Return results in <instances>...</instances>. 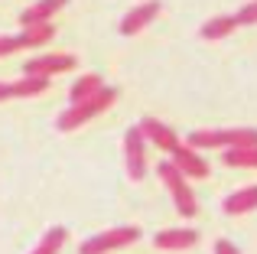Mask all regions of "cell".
Here are the masks:
<instances>
[{
	"label": "cell",
	"instance_id": "obj_1",
	"mask_svg": "<svg viewBox=\"0 0 257 254\" xmlns=\"http://www.w3.org/2000/svg\"><path fill=\"white\" fill-rule=\"evenodd\" d=\"M117 101V88H111V85H104L101 91H94L91 98H85V101H78V104H69V108L62 111V114L56 117V127L62 134H69V131H78L82 124H88L91 117H98V114H104L111 104Z\"/></svg>",
	"mask_w": 257,
	"mask_h": 254
},
{
	"label": "cell",
	"instance_id": "obj_2",
	"mask_svg": "<svg viewBox=\"0 0 257 254\" xmlns=\"http://www.w3.org/2000/svg\"><path fill=\"white\" fill-rule=\"evenodd\" d=\"M189 147L195 150H231V147H257V127H208V131H192L186 137Z\"/></svg>",
	"mask_w": 257,
	"mask_h": 254
},
{
	"label": "cell",
	"instance_id": "obj_3",
	"mask_svg": "<svg viewBox=\"0 0 257 254\" xmlns=\"http://www.w3.org/2000/svg\"><path fill=\"white\" fill-rule=\"evenodd\" d=\"M157 173H160V179L166 183V189H170V196H173V209L179 212L182 218H195L199 215V199H195L192 186H189V179L176 170L170 160H163V163L157 166Z\"/></svg>",
	"mask_w": 257,
	"mask_h": 254
},
{
	"label": "cell",
	"instance_id": "obj_4",
	"mask_svg": "<svg viewBox=\"0 0 257 254\" xmlns=\"http://www.w3.org/2000/svg\"><path fill=\"white\" fill-rule=\"evenodd\" d=\"M140 241V228L137 225H120V228H107L101 235H91L78 244V254H111L120 251L127 244H137Z\"/></svg>",
	"mask_w": 257,
	"mask_h": 254
},
{
	"label": "cell",
	"instance_id": "obj_5",
	"mask_svg": "<svg viewBox=\"0 0 257 254\" xmlns=\"http://www.w3.org/2000/svg\"><path fill=\"white\" fill-rule=\"evenodd\" d=\"M124 166L134 183H140L147 176V137L140 134V127L124 131Z\"/></svg>",
	"mask_w": 257,
	"mask_h": 254
},
{
	"label": "cell",
	"instance_id": "obj_6",
	"mask_svg": "<svg viewBox=\"0 0 257 254\" xmlns=\"http://www.w3.org/2000/svg\"><path fill=\"white\" fill-rule=\"evenodd\" d=\"M78 65V59L72 52H49V56H36L23 65V75H43V78H52V75H62V72H72Z\"/></svg>",
	"mask_w": 257,
	"mask_h": 254
},
{
	"label": "cell",
	"instance_id": "obj_7",
	"mask_svg": "<svg viewBox=\"0 0 257 254\" xmlns=\"http://www.w3.org/2000/svg\"><path fill=\"white\" fill-rule=\"evenodd\" d=\"M170 163L186 179H205L208 176V163H205V157H202V150H195V147H189V144L176 147V150L170 153Z\"/></svg>",
	"mask_w": 257,
	"mask_h": 254
},
{
	"label": "cell",
	"instance_id": "obj_8",
	"mask_svg": "<svg viewBox=\"0 0 257 254\" xmlns=\"http://www.w3.org/2000/svg\"><path fill=\"white\" fill-rule=\"evenodd\" d=\"M160 10H163L160 0H147V4H137L134 10H127L124 20H120V36H137V33H144L147 26L160 17Z\"/></svg>",
	"mask_w": 257,
	"mask_h": 254
},
{
	"label": "cell",
	"instance_id": "obj_9",
	"mask_svg": "<svg viewBox=\"0 0 257 254\" xmlns=\"http://www.w3.org/2000/svg\"><path fill=\"white\" fill-rule=\"evenodd\" d=\"M137 127H140V134H144V137L150 140L153 147H160V150H166V153H173L176 147L182 144L179 134H176L170 124H163L160 117H144V121H140Z\"/></svg>",
	"mask_w": 257,
	"mask_h": 254
},
{
	"label": "cell",
	"instance_id": "obj_10",
	"mask_svg": "<svg viewBox=\"0 0 257 254\" xmlns=\"http://www.w3.org/2000/svg\"><path fill=\"white\" fill-rule=\"evenodd\" d=\"M153 244L160 251H189L199 244V231L195 228H166L160 235H153Z\"/></svg>",
	"mask_w": 257,
	"mask_h": 254
},
{
	"label": "cell",
	"instance_id": "obj_11",
	"mask_svg": "<svg viewBox=\"0 0 257 254\" xmlns=\"http://www.w3.org/2000/svg\"><path fill=\"white\" fill-rule=\"evenodd\" d=\"M69 4V0H36L33 7H26L23 13H20V23L23 26H39V23H52V17H56L62 7Z\"/></svg>",
	"mask_w": 257,
	"mask_h": 254
},
{
	"label": "cell",
	"instance_id": "obj_12",
	"mask_svg": "<svg viewBox=\"0 0 257 254\" xmlns=\"http://www.w3.org/2000/svg\"><path fill=\"white\" fill-rule=\"evenodd\" d=\"M257 209V186H244V189H234L231 196H225L221 212L225 215H247Z\"/></svg>",
	"mask_w": 257,
	"mask_h": 254
},
{
	"label": "cell",
	"instance_id": "obj_13",
	"mask_svg": "<svg viewBox=\"0 0 257 254\" xmlns=\"http://www.w3.org/2000/svg\"><path fill=\"white\" fill-rule=\"evenodd\" d=\"M234 30H238L234 17H228V13H218V17H212V20H205V23H202L199 36H202V39H208V43H215V39H225V36H231Z\"/></svg>",
	"mask_w": 257,
	"mask_h": 254
},
{
	"label": "cell",
	"instance_id": "obj_14",
	"mask_svg": "<svg viewBox=\"0 0 257 254\" xmlns=\"http://www.w3.org/2000/svg\"><path fill=\"white\" fill-rule=\"evenodd\" d=\"M17 36H20V46H23V49H39V46H46L52 36H56V26L52 23L23 26V33H17Z\"/></svg>",
	"mask_w": 257,
	"mask_h": 254
},
{
	"label": "cell",
	"instance_id": "obj_15",
	"mask_svg": "<svg viewBox=\"0 0 257 254\" xmlns=\"http://www.w3.org/2000/svg\"><path fill=\"white\" fill-rule=\"evenodd\" d=\"M104 88V78L98 75V72H88V75H82L75 85L69 88V101L72 104H78V101H85V98H91L94 91H101Z\"/></svg>",
	"mask_w": 257,
	"mask_h": 254
},
{
	"label": "cell",
	"instance_id": "obj_16",
	"mask_svg": "<svg viewBox=\"0 0 257 254\" xmlns=\"http://www.w3.org/2000/svg\"><path fill=\"white\" fill-rule=\"evenodd\" d=\"M225 166H234V170H257V147H231L225 150Z\"/></svg>",
	"mask_w": 257,
	"mask_h": 254
},
{
	"label": "cell",
	"instance_id": "obj_17",
	"mask_svg": "<svg viewBox=\"0 0 257 254\" xmlns=\"http://www.w3.org/2000/svg\"><path fill=\"white\" fill-rule=\"evenodd\" d=\"M65 238H69V231H65L62 225H52V228L39 238V244L30 254H59V251H62V244H65Z\"/></svg>",
	"mask_w": 257,
	"mask_h": 254
},
{
	"label": "cell",
	"instance_id": "obj_18",
	"mask_svg": "<svg viewBox=\"0 0 257 254\" xmlns=\"http://www.w3.org/2000/svg\"><path fill=\"white\" fill-rule=\"evenodd\" d=\"M49 88V78L43 75H23L20 82H13V98H36Z\"/></svg>",
	"mask_w": 257,
	"mask_h": 254
},
{
	"label": "cell",
	"instance_id": "obj_19",
	"mask_svg": "<svg viewBox=\"0 0 257 254\" xmlns=\"http://www.w3.org/2000/svg\"><path fill=\"white\" fill-rule=\"evenodd\" d=\"M234 23H238V26H257V0L244 4L238 13H234Z\"/></svg>",
	"mask_w": 257,
	"mask_h": 254
},
{
	"label": "cell",
	"instance_id": "obj_20",
	"mask_svg": "<svg viewBox=\"0 0 257 254\" xmlns=\"http://www.w3.org/2000/svg\"><path fill=\"white\" fill-rule=\"evenodd\" d=\"M23 46H20V36H0V59L4 56H13V52H20Z\"/></svg>",
	"mask_w": 257,
	"mask_h": 254
},
{
	"label": "cell",
	"instance_id": "obj_21",
	"mask_svg": "<svg viewBox=\"0 0 257 254\" xmlns=\"http://www.w3.org/2000/svg\"><path fill=\"white\" fill-rule=\"evenodd\" d=\"M215 254H241V251L234 248L231 241H225V238H218V241H215Z\"/></svg>",
	"mask_w": 257,
	"mask_h": 254
},
{
	"label": "cell",
	"instance_id": "obj_22",
	"mask_svg": "<svg viewBox=\"0 0 257 254\" xmlns=\"http://www.w3.org/2000/svg\"><path fill=\"white\" fill-rule=\"evenodd\" d=\"M10 98H13V85L0 82V101H10Z\"/></svg>",
	"mask_w": 257,
	"mask_h": 254
}]
</instances>
